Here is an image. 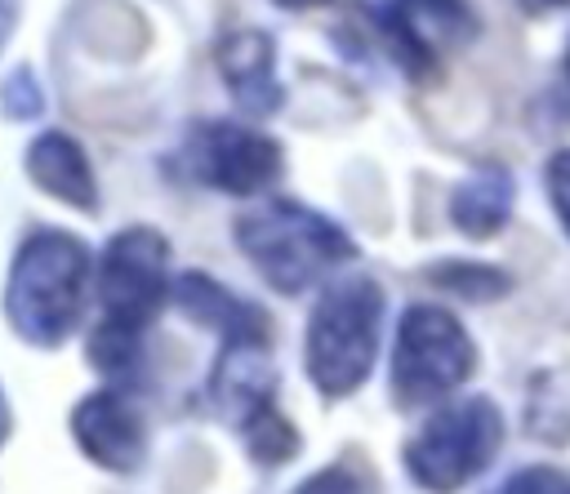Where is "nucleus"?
<instances>
[{"label":"nucleus","instance_id":"aec40b11","mask_svg":"<svg viewBox=\"0 0 570 494\" xmlns=\"http://www.w3.org/2000/svg\"><path fill=\"white\" fill-rule=\"evenodd\" d=\"M543 191L552 200V214H557L561 231L570 236V147H561L543 160Z\"/></svg>","mask_w":570,"mask_h":494},{"label":"nucleus","instance_id":"f03ea898","mask_svg":"<svg viewBox=\"0 0 570 494\" xmlns=\"http://www.w3.org/2000/svg\"><path fill=\"white\" fill-rule=\"evenodd\" d=\"M98 263L85 236L67 227H36L18 240L4 271V320L9 329L36 347L58 352L85 320L94 298Z\"/></svg>","mask_w":570,"mask_h":494},{"label":"nucleus","instance_id":"f257e3e1","mask_svg":"<svg viewBox=\"0 0 570 494\" xmlns=\"http://www.w3.org/2000/svg\"><path fill=\"white\" fill-rule=\"evenodd\" d=\"M174 249L160 227L129 223L111 231L98 254V325L89 329V365L107 387H134L142 369V343L156 316L174 303Z\"/></svg>","mask_w":570,"mask_h":494},{"label":"nucleus","instance_id":"6e6552de","mask_svg":"<svg viewBox=\"0 0 570 494\" xmlns=\"http://www.w3.org/2000/svg\"><path fill=\"white\" fill-rule=\"evenodd\" d=\"M365 13L392 62L414 80L436 71L441 49H459L481 31L472 0H365Z\"/></svg>","mask_w":570,"mask_h":494},{"label":"nucleus","instance_id":"9b49d317","mask_svg":"<svg viewBox=\"0 0 570 494\" xmlns=\"http://www.w3.org/2000/svg\"><path fill=\"white\" fill-rule=\"evenodd\" d=\"M218 80L240 116L267 120L285 107V85L276 71V36L263 27H236L214 49Z\"/></svg>","mask_w":570,"mask_h":494},{"label":"nucleus","instance_id":"393cba45","mask_svg":"<svg viewBox=\"0 0 570 494\" xmlns=\"http://www.w3.org/2000/svg\"><path fill=\"white\" fill-rule=\"evenodd\" d=\"M566 85H570V45H566Z\"/></svg>","mask_w":570,"mask_h":494},{"label":"nucleus","instance_id":"dca6fc26","mask_svg":"<svg viewBox=\"0 0 570 494\" xmlns=\"http://www.w3.org/2000/svg\"><path fill=\"white\" fill-rule=\"evenodd\" d=\"M428 280L463 303H499L512 294V271L499 263H476V258H445L428 267Z\"/></svg>","mask_w":570,"mask_h":494},{"label":"nucleus","instance_id":"ddd939ff","mask_svg":"<svg viewBox=\"0 0 570 494\" xmlns=\"http://www.w3.org/2000/svg\"><path fill=\"white\" fill-rule=\"evenodd\" d=\"M174 307L191 325H205L209 334H218V343L272 334V320H267V312L258 303L240 298L236 289H227L223 280H214L200 267H187V271L174 276Z\"/></svg>","mask_w":570,"mask_h":494},{"label":"nucleus","instance_id":"a211bd4d","mask_svg":"<svg viewBox=\"0 0 570 494\" xmlns=\"http://www.w3.org/2000/svg\"><path fill=\"white\" fill-rule=\"evenodd\" d=\"M294 494H374V476L361 458H334L307 481H298Z\"/></svg>","mask_w":570,"mask_h":494},{"label":"nucleus","instance_id":"b1692460","mask_svg":"<svg viewBox=\"0 0 570 494\" xmlns=\"http://www.w3.org/2000/svg\"><path fill=\"white\" fill-rule=\"evenodd\" d=\"M9 432H13V409H9V396H4V387H0V449H4Z\"/></svg>","mask_w":570,"mask_h":494},{"label":"nucleus","instance_id":"4be33fe9","mask_svg":"<svg viewBox=\"0 0 570 494\" xmlns=\"http://www.w3.org/2000/svg\"><path fill=\"white\" fill-rule=\"evenodd\" d=\"M13 22H18V0H0V45L9 40Z\"/></svg>","mask_w":570,"mask_h":494},{"label":"nucleus","instance_id":"f8f14e48","mask_svg":"<svg viewBox=\"0 0 570 494\" xmlns=\"http://www.w3.org/2000/svg\"><path fill=\"white\" fill-rule=\"evenodd\" d=\"M22 169H27V182L36 191H45L49 200L80 209V214H98V200H102L98 174H94V160L76 134H67V129L31 134L22 147Z\"/></svg>","mask_w":570,"mask_h":494},{"label":"nucleus","instance_id":"2eb2a0df","mask_svg":"<svg viewBox=\"0 0 570 494\" xmlns=\"http://www.w3.org/2000/svg\"><path fill=\"white\" fill-rule=\"evenodd\" d=\"M525 427L543 445H566L570 441V369H539L530 378L525 396Z\"/></svg>","mask_w":570,"mask_h":494},{"label":"nucleus","instance_id":"20e7f679","mask_svg":"<svg viewBox=\"0 0 570 494\" xmlns=\"http://www.w3.org/2000/svg\"><path fill=\"white\" fill-rule=\"evenodd\" d=\"M383 285L361 271H347L316 294L303 325V369L316 396L347 401L370 383L383 347Z\"/></svg>","mask_w":570,"mask_h":494},{"label":"nucleus","instance_id":"412c9836","mask_svg":"<svg viewBox=\"0 0 570 494\" xmlns=\"http://www.w3.org/2000/svg\"><path fill=\"white\" fill-rule=\"evenodd\" d=\"M525 13H534V18H543V13H561L570 0H517Z\"/></svg>","mask_w":570,"mask_h":494},{"label":"nucleus","instance_id":"6ab92c4d","mask_svg":"<svg viewBox=\"0 0 570 494\" xmlns=\"http://www.w3.org/2000/svg\"><path fill=\"white\" fill-rule=\"evenodd\" d=\"M490 494H570V476L557 472V467H548V463H530V467H517Z\"/></svg>","mask_w":570,"mask_h":494},{"label":"nucleus","instance_id":"f3484780","mask_svg":"<svg viewBox=\"0 0 570 494\" xmlns=\"http://www.w3.org/2000/svg\"><path fill=\"white\" fill-rule=\"evenodd\" d=\"M0 116L13 125H31L45 116V85H40L36 67L18 62L0 76Z\"/></svg>","mask_w":570,"mask_h":494},{"label":"nucleus","instance_id":"4468645a","mask_svg":"<svg viewBox=\"0 0 570 494\" xmlns=\"http://www.w3.org/2000/svg\"><path fill=\"white\" fill-rule=\"evenodd\" d=\"M512 205H517V178L508 165H472L454 187H450V223L454 231L472 236V240H490L508 227L512 218Z\"/></svg>","mask_w":570,"mask_h":494},{"label":"nucleus","instance_id":"1a4fd4ad","mask_svg":"<svg viewBox=\"0 0 570 494\" xmlns=\"http://www.w3.org/2000/svg\"><path fill=\"white\" fill-rule=\"evenodd\" d=\"M209 405L218 418L245 441L263 423L281 418L276 405V365H272V334L258 338H227L209 365Z\"/></svg>","mask_w":570,"mask_h":494},{"label":"nucleus","instance_id":"423d86ee","mask_svg":"<svg viewBox=\"0 0 570 494\" xmlns=\"http://www.w3.org/2000/svg\"><path fill=\"white\" fill-rule=\"evenodd\" d=\"M503 449V409L490 396H454L436 405L401 449L405 476L428 494H459Z\"/></svg>","mask_w":570,"mask_h":494},{"label":"nucleus","instance_id":"39448f33","mask_svg":"<svg viewBox=\"0 0 570 494\" xmlns=\"http://www.w3.org/2000/svg\"><path fill=\"white\" fill-rule=\"evenodd\" d=\"M476 374V343L468 325L436 303H410L392 329L387 392L401 409H436Z\"/></svg>","mask_w":570,"mask_h":494},{"label":"nucleus","instance_id":"9d476101","mask_svg":"<svg viewBox=\"0 0 570 494\" xmlns=\"http://www.w3.org/2000/svg\"><path fill=\"white\" fill-rule=\"evenodd\" d=\"M67 427H71L76 449L111 476H129L147 463V418L125 387L102 383V387L85 392L71 405Z\"/></svg>","mask_w":570,"mask_h":494},{"label":"nucleus","instance_id":"0eeeda50","mask_svg":"<svg viewBox=\"0 0 570 494\" xmlns=\"http://www.w3.org/2000/svg\"><path fill=\"white\" fill-rule=\"evenodd\" d=\"M178 165L191 182H200L209 191H223L236 200H258L285 174V147L249 120L218 116V120H196L183 134Z\"/></svg>","mask_w":570,"mask_h":494},{"label":"nucleus","instance_id":"7ed1b4c3","mask_svg":"<svg viewBox=\"0 0 570 494\" xmlns=\"http://www.w3.org/2000/svg\"><path fill=\"white\" fill-rule=\"evenodd\" d=\"M232 240L258 280L285 298L325 289L356 258L352 231L294 196L249 200L232 218Z\"/></svg>","mask_w":570,"mask_h":494},{"label":"nucleus","instance_id":"5701e85b","mask_svg":"<svg viewBox=\"0 0 570 494\" xmlns=\"http://www.w3.org/2000/svg\"><path fill=\"white\" fill-rule=\"evenodd\" d=\"M276 9H285V13H307V9H325V4H334V0H272Z\"/></svg>","mask_w":570,"mask_h":494}]
</instances>
